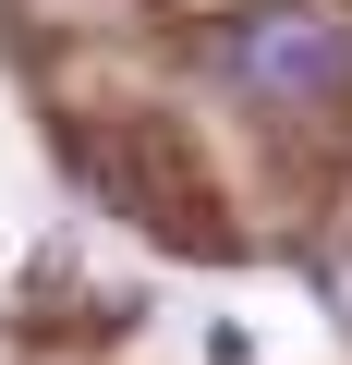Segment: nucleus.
I'll use <instances>...</instances> for the list:
<instances>
[{
  "instance_id": "f257e3e1",
  "label": "nucleus",
  "mask_w": 352,
  "mask_h": 365,
  "mask_svg": "<svg viewBox=\"0 0 352 365\" xmlns=\"http://www.w3.org/2000/svg\"><path fill=\"white\" fill-rule=\"evenodd\" d=\"M219 73L267 110H340L352 98V25L328 13V0H255L243 25H219Z\"/></svg>"
},
{
  "instance_id": "f03ea898",
  "label": "nucleus",
  "mask_w": 352,
  "mask_h": 365,
  "mask_svg": "<svg viewBox=\"0 0 352 365\" xmlns=\"http://www.w3.org/2000/svg\"><path fill=\"white\" fill-rule=\"evenodd\" d=\"M316 292H328V317L352 329V244H328V256H316Z\"/></svg>"
}]
</instances>
